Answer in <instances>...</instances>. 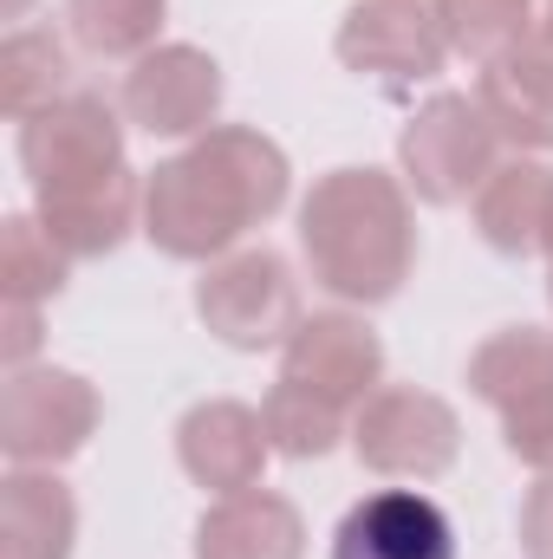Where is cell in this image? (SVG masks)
Returning <instances> with one entry per match:
<instances>
[{"mask_svg": "<svg viewBox=\"0 0 553 559\" xmlns=\"http://www.w3.org/2000/svg\"><path fill=\"white\" fill-rule=\"evenodd\" d=\"M26 13V0H0V20H20Z\"/></svg>", "mask_w": 553, "mask_h": 559, "instance_id": "obj_26", "label": "cell"}, {"mask_svg": "<svg viewBox=\"0 0 553 559\" xmlns=\"http://www.w3.org/2000/svg\"><path fill=\"white\" fill-rule=\"evenodd\" d=\"M548 306H553V261H548Z\"/></svg>", "mask_w": 553, "mask_h": 559, "instance_id": "obj_28", "label": "cell"}, {"mask_svg": "<svg viewBox=\"0 0 553 559\" xmlns=\"http://www.w3.org/2000/svg\"><path fill=\"white\" fill-rule=\"evenodd\" d=\"M502 163V138L482 111L475 92H436L411 111L398 131V176L423 209H456L475 202L489 169Z\"/></svg>", "mask_w": 553, "mask_h": 559, "instance_id": "obj_3", "label": "cell"}, {"mask_svg": "<svg viewBox=\"0 0 553 559\" xmlns=\"http://www.w3.org/2000/svg\"><path fill=\"white\" fill-rule=\"evenodd\" d=\"M118 111H125V124H138L143 138H169V143L209 138L215 111H222V66H215V52H202L189 39L150 46L125 72Z\"/></svg>", "mask_w": 553, "mask_h": 559, "instance_id": "obj_9", "label": "cell"}, {"mask_svg": "<svg viewBox=\"0 0 553 559\" xmlns=\"http://www.w3.org/2000/svg\"><path fill=\"white\" fill-rule=\"evenodd\" d=\"M189 559H306V514L274 488L222 495L202 508Z\"/></svg>", "mask_w": 553, "mask_h": 559, "instance_id": "obj_17", "label": "cell"}, {"mask_svg": "<svg viewBox=\"0 0 553 559\" xmlns=\"http://www.w3.org/2000/svg\"><path fill=\"white\" fill-rule=\"evenodd\" d=\"M33 215L72 261H105L131 235H143V176L118 169V176L66 189V195H33Z\"/></svg>", "mask_w": 553, "mask_h": 559, "instance_id": "obj_16", "label": "cell"}, {"mask_svg": "<svg viewBox=\"0 0 553 559\" xmlns=\"http://www.w3.org/2000/svg\"><path fill=\"white\" fill-rule=\"evenodd\" d=\"M515 534H521V554L528 559H553V468L548 475H534V488L521 495V521H515Z\"/></svg>", "mask_w": 553, "mask_h": 559, "instance_id": "obj_25", "label": "cell"}, {"mask_svg": "<svg viewBox=\"0 0 553 559\" xmlns=\"http://www.w3.org/2000/svg\"><path fill=\"white\" fill-rule=\"evenodd\" d=\"M436 20H443L449 52H462L475 66H489L508 46H521V39L541 33L534 26V0H436Z\"/></svg>", "mask_w": 553, "mask_h": 559, "instance_id": "obj_23", "label": "cell"}, {"mask_svg": "<svg viewBox=\"0 0 553 559\" xmlns=\"http://www.w3.org/2000/svg\"><path fill=\"white\" fill-rule=\"evenodd\" d=\"M39 306H26V299H0V358H7V371H20V365H39Z\"/></svg>", "mask_w": 553, "mask_h": 559, "instance_id": "obj_24", "label": "cell"}, {"mask_svg": "<svg viewBox=\"0 0 553 559\" xmlns=\"http://www.w3.org/2000/svg\"><path fill=\"white\" fill-rule=\"evenodd\" d=\"M541 39H553V0H548V13H541Z\"/></svg>", "mask_w": 553, "mask_h": 559, "instance_id": "obj_27", "label": "cell"}, {"mask_svg": "<svg viewBox=\"0 0 553 559\" xmlns=\"http://www.w3.org/2000/svg\"><path fill=\"white\" fill-rule=\"evenodd\" d=\"M72 280V254L46 235L39 215H7L0 222V299H26L46 306L59 299Z\"/></svg>", "mask_w": 553, "mask_h": 559, "instance_id": "obj_22", "label": "cell"}, {"mask_svg": "<svg viewBox=\"0 0 553 559\" xmlns=\"http://www.w3.org/2000/svg\"><path fill=\"white\" fill-rule=\"evenodd\" d=\"M299 254L319 293L339 306H385L416 274V195L404 176L345 163L326 169L299 202Z\"/></svg>", "mask_w": 553, "mask_h": 559, "instance_id": "obj_2", "label": "cell"}, {"mask_svg": "<svg viewBox=\"0 0 553 559\" xmlns=\"http://www.w3.org/2000/svg\"><path fill=\"white\" fill-rule=\"evenodd\" d=\"M280 378L339 404V411H358L385 384V338L372 332V319L358 306L306 312L293 325V338L280 345Z\"/></svg>", "mask_w": 553, "mask_h": 559, "instance_id": "obj_11", "label": "cell"}, {"mask_svg": "<svg viewBox=\"0 0 553 559\" xmlns=\"http://www.w3.org/2000/svg\"><path fill=\"white\" fill-rule=\"evenodd\" d=\"M475 98L495 124V138L515 156H548L553 150V39H521L502 59L482 66Z\"/></svg>", "mask_w": 553, "mask_h": 559, "instance_id": "obj_14", "label": "cell"}, {"mask_svg": "<svg viewBox=\"0 0 553 559\" xmlns=\"http://www.w3.org/2000/svg\"><path fill=\"white\" fill-rule=\"evenodd\" d=\"M196 319L228 352H280L293 338V325L306 319L293 261L274 254L268 241L209 261L202 280H196Z\"/></svg>", "mask_w": 553, "mask_h": 559, "instance_id": "obj_5", "label": "cell"}, {"mask_svg": "<svg viewBox=\"0 0 553 559\" xmlns=\"http://www.w3.org/2000/svg\"><path fill=\"white\" fill-rule=\"evenodd\" d=\"M79 501L59 468H7L0 481V559H72Z\"/></svg>", "mask_w": 553, "mask_h": 559, "instance_id": "obj_18", "label": "cell"}, {"mask_svg": "<svg viewBox=\"0 0 553 559\" xmlns=\"http://www.w3.org/2000/svg\"><path fill=\"white\" fill-rule=\"evenodd\" d=\"M475 215V235L508 254V261H528V254H548L553 235V163L548 156H508L489 169V182L475 189L469 202Z\"/></svg>", "mask_w": 553, "mask_h": 559, "instance_id": "obj_15", "label": "cell"}, {"mask_svg": "<svg viewBox=\"0 0 553 559\" xmlns=\"http://www.w3.org/2000/svg\"><path fill=\"white\" fill-rule=\"evenodd\" d=\"M293 195V163L255 124H215L189 150L163 156L143 176V241L169 261H222L248 248Z\"/></svg>", "mask_w": 553, "mask_h": 559, "instance_id": "obj_1", "label": "cell"}, {"mask_svg": "<svg viewBox=\"0 0 553 559\" xmlns=\"http://www.w3.org/2000/svg\"><path fill=\"white\" fill-rule=\"evenodd\" d=\"M352 455L385 481H436L462 455V417L423 384H378L352 411Z\"/></svg>", "mask_w": 553, "mask_h": 559, "instance_id": "obj_6", "label": "cell"}, {"mask_svg": "<svg viewBox=\"0 0 553 559\" xmlns=\"http://www.w3.org/2000/svg\"><path fill=\"white\" fill-rule=\"evenodd\" d=\"M268 423L255 404L242 397H202L189 404L176 423V462L183 475L202 488V495H248V488H268Z\"/></svg>", "mask_w": 553, "mask_h": 559, "instance_id": "obj_12", "label": "cell"}, {"mask_svg": "<svg viewBox=\"0 0 553 559\" xmlns=\"http://www.w3.org/2000/svg\"><path fill=\"white\" fill-rule=\"evenodd\" d=\"M105 423L92 378L66 365H20L0 384V455L13 468H59L72 462Z\"/></svg>", "mask_w": 553, "mask_h": 559, "instance_id": "obj_7", "label": "cell"}, {"mask_svg": "<svg viewBox=\"0 0 553 559\" xmlns=\"http://www.w3.org/2000/svg\"><path fill=\"white\" fill-rule=\"evenodd\" d=\"M169 0H66V33L92 59H143L163 46Z\"/></svg>", "mask_w": 553, "mask_h": 559, "instance_id": "obj_21", "label": "cell"}, {"mask_svg": "<svg viewBox=\"0 0 553 559\" xmlns=\"http://www.w3.org/2000/svg\"><path fill=\"white\" fill-rule=\"evenodd\" d=\"M261 423H268L274 455H286V462H319L339 442H352V411H339V404H326L286 378H274V391L261 397Z\"/></svg>", "mask_w": 553, "mask_h": 559, "instance_id": "obj_20", "label": "cell"}, {"mask_svg": "<svg viewBox=\"0 0 553 559\" xmlns=\"http://www.w3.org/2000/svg\"><path fill=\"white\" fill-rule=\"evenodd\" d=\"M332 559H456V521L423 488H378L332 527Z\"/></svg>", "mask_w": 553, "mask_h": 559, "instance_id": "obj_13", "label": "cell"}, {"mask_svg": "<svg viewBox=\"0 0 553 559\" xmlns=\"http://www.w3.org/2000/svg\"><path fill=\"white\" fill-rule=\"evenodd\" d=\"M332 52L345 72L378 85H416L449 66V39L436 20V0H352L339 13Z\"/></svg>", "mask_w": 553, "mask_h": 559, "instance_id": "obj_10", "label": "cell"}, {"mask_svg": "<svg viewBox=\"0 0 553 559\" xmlns=\"http://www.w3.org/2000/svg\"><path fill=\"white\" fill-rule=\"evenodd\" d=\"M72 92V52L52 26H13L0 39V111L26 124L33 111L59 105Z\"/></svg>", "mask_w": 553, "mask_h": 559, "instance_id": "obj_19", "label": "cell"}, {"mask_svg": "<svg viewBox=\"0 0 553 559\" xmlns=\"http://www.w3.org/2000/svg\"><path fill=\"white\" fill-rule=\"evenodd\" d=\"M20 169L33 195H66L85 182H105L125 163V111H111L98 92H66L59 105L33 111L20 124Z\"/></svg>", "mask_w": 553, "mask_h": 559, "instance_id": "obj_8", "label": "cell"}, {"mask_svg": "<svg viewBox=\"0 0 553 559\" xmlns=\"http://www.w3.org/2000/svg\"><path fill=\"white\" fill-rule=\"evenodd\" d=\"M469 391L502 417V442L534 475L553 468V332L502 325L469 352Z\"/></svg>", "mask_w": 553, "mask_h": 559, "instance_id": "obj_4", "label": "cell"}]
</instances>
